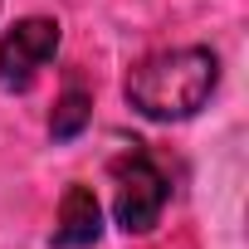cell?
Returning <instances> with one entry per match:
<instances>
[{
    "label": "cell",
    "mask_w": 249,
    "mask_h": 249,
    "mask_svg": "<svg viewBox=\"0 0 249 249\" xmlns=\"http://www.w3.org/2000/svg\"><path fill=\"white\" fill-rule=\"evenodd\" d=\"M54 54H59V25L44 15L20 20L0 39V93H25Z\"/></svg>",
    "instance_id": "cell-3"
},
{
    "label": "cell",
    "mask_w": 249,
    "mask_h": 249,
    "mask_svg": "<svg viewBox=\"0 0 249 249\" xmlns=\"http://www.w3.org/2000/svg\"><path fill=\"white\" fill-rule=\"evenodd\" d=\"M215 83H220V59L205 44H181V49H161L132 64L122 93L152 122H186L210 103Z\"/></svg>",
    "instance_id": "cell-1"
},
{
    "label": "cell",
    "mask_w": 249,
    "mask_h": 249,
    "mask_svg": "<svg viewBox=\"0 0 249 249\" xmlns=\"http://www.w3.org/2000/svg\"><path fill=\"white\" fill-rule=\"evenodd\" d=\"M103 234V210L88 186H69L59 200V225H54V249H88Z\"/></svg>",
    "instance_id": "cell-4"
},
{
    "label": "cell",
    "mask_w": 249,
    "mask_h": 249,
    "mask_svg": "<svg viewBox=\"0 0 249 249\" xmlns=\"http://www.w3.org/2000/svg\"><path fill=\"white\" fill-rule=\"evenodd\" d=\"M88 117H93V98H88V88H83V83H69V88L59 93V103H54V117H49L54 142L78 137V132L88 127Z\"/></svg>",
    "instance_id": "cell-5"
},
{
    "label": "cell",
    "mask_w": 249,
    "mask_h": 249,
    "mask_svg": "<svg viewBox=\"0 0 249 249\" xmlns=\"http://www.w3.org/2000/svg\"><path fill=\"white\" fill-rule=\"evenodd\" d=\"M112 181H117V196H112L117 225L127 230V234H152L161 225L166 200H171V181H166L161 161L142 142H132L127 152L112 161Z\"/></svg>",
    "instance_id": "cell-2"
}]
</instances>
